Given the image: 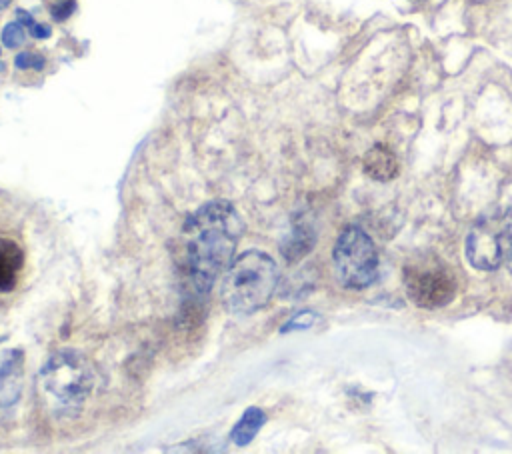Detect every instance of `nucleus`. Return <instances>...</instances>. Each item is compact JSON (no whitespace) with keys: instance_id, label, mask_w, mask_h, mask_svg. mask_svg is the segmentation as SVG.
I'll return each mask as SVG.
<instances>
[{"instance_id":"1","label":"nucleus","mask_w":512,"mask_h":454,"mask_svg":"<svg viewBox=\"0 0 512 454\" xmlns=\"http://www.w3.org/2000/svg\"><path fill=\"white\" fill-rule=\"evenodd\" d=\"M242 234V220L226 200L206 202L182 226V268L188 290L204 296L228 270Z\"/></svg>"},{"instance_id":"2","label":"nucleus","mask_w":512,"mask_h":454,"mask_svg":"<svg viewBox=\"0 0 512 454\" xmlns=\"http://www.w3.org/2000/svg\"><path fill=\"white\" fill-rule=\"evenodd\" d=\"M278 284V266L262 250H246L226 270L222 280V302L232 314H254Z\"/></svg>"},{"instance_id":"3","label":"nucleus","mask_w":512,"mask_h":454,"mask_svg":"<svg viewBox=\"0 0 512 454\" xmlns=\"http://www.w3.org/2000/svg\"><path fill=\"white\" fill-rule=\"evenodd\" d=\"M38 380L58 408L76 410L94 386V370L80 352L60 350L46 360Z\"/></svg>"},{"instance_id":"4","label":"nucleus","mask_w":512,"mask_h":454,"mask_svg":"<svg viewBox=\"0 0 512 454\" xmlns=\"http://www.w3.org/2000/svg\"><path fill=\"white\" fill-rule=\"evenodd\" d=\"M334 274L344 288L364 290L378 278V252L358 226H346L332 250Z\"/></svg>"},{"instance_id":"5","label":"nucleus","mask_w":512,"mask_h":454,"mask_svg":"<svg viewBox=\"0 0 512 454\" xmlns=\"http://www.w3.org/2000/svg\"><path fill=\"white\" fill-rule=\"evenodd\" d=\"M404 288L416 306L440 308L452 302L456 294V278L442 262L424 260L404 268Z\"/></svg>"},{"instance_id":"6","label":"nucleus","mask_w":512,"mask_h":454,"mask_svg":"<svg viewBox=\"0 0 512 454\" xmlns=\"http://www.w3.org/2000/svg\"><path fill=\"white\" fill-rule=\"evenodd\" d=\"M468 262L478 270H496L504 264L500 214L480 218L466 236Z\"/></svg>"},{"instance_id":"7","label":"nucleus","mask_w":512,"mask_h":454,"mask_svg":"<svg viewBox=\"0 0 512 454\" xmlns=\"http://www.w3.org/2000/svg\"><path fill=\"white\" fill-rule=\"evenodd\" d=\"M22 364V350H10L0 358V406H10L18 400L24 376Z\"/></svg>"},{"instance_id":"8","label":"nucleus","mask_w":512,"mask_h":454,"mask_svg":"<svg viewBox=\"0 0 512 454\" xmlns=\"http://www.w3.org/2000/svg\"><path fill=\"white\" fill-rule=\"evenodd\" d=\"M24 266L22 248L8 238H0V292L14 290Z\"/></svg>"},{"instance_id":"9","label":"nucleus","mask_w":512,"mask_h":454,"mask_svg":"<svg viewBox=\"0 0 512 454\" xmlns=\"http://www.w3.org/2000/svg\"><path fill=\"white\" fill-rule=\"evenodd\" d=\"M364 170L370 178L378 182H388L398 174V162L390 148L384 144H374L364 156Z\"/></svg>"},{"instance_id":"10","label":"nucleus","mask_w":512,"mask_h":454,"mask_svg":"<svg viewBox=\"0 0 512 454\" xmlns=\"http://www.w3.org/2000/svg\"><path fill=\"white\" fill-rule=\"evenodd\" d=\"M314 242H316L314 228L308 222L298 220V222H294L292 232L284 238L280 248L288 262H298L302 256H306L312 250Z\"/></svg>"},{"instance_id":"11","label":"nucleus","mask_w":512,"mask_h":454,"mask_svg":"<svg viewBox=\"0 0 512 454\" xmlns=\"http://www.w3.org/2000/svg\"><path fill=\"white\" fill-rule=\"evenodd\" d=\"M264 422H266L264 410H260V408H256V406L246 408L244 414L240 416V420L234 424V428H232V432H230L232 444H236V446H240V448H242V446H248V444L254 440V436L258 434V430L264 426Z\"/></svg>"},{"instance_id":"12","label":"nucleus","mask_w":512,"mask_h":454,"mask_svg":"<svg viewBox=\"0 0 512 454\" xmlns=\"http://www.w3.org/2000/svg\"><path fill=\"white\" fill-rule=\"evenodd\" d=\"M500 234H502L504 264L512 272V206L504 214H500Z\"/></svg>"},{"instance_id":"13","label":"nucleus","mask_w":512,"mask_h":454,"mask_svg":"<svg viewBox=\"0 0 512 454\" xmlns=\"http://www.w3.org/2000/svg\"><path fill=\"white\" fill-rule=\"evenodd\" d=\"M316 322H318V314H316V312H312V310H302V312L294 314V316L280 328V332L286 334V332H294V330H308V328H312Z\"/></svg>"},{"instance_id":"14","label":"nucleus","mask_w":512,"mask_h":454,"mask_svg":"<svg viewBox=\"0 0 512 454\" xmlns=\"http://www.w3.org/2000/svg\"><path fill=\"white\" fill-rule=\"evenodd\" d=\"M24 38H26V32H24V26L18 20L6 24L4 30H2V42L8 48H18L24 42Z\"/></svg>"},{"instance_id":"15","label":"nucleus","mask_w":512,"mask_h":454,"mask_svg":"<svg viewBox=\"0 0 512 454\" xmlns=\"http://www.w3.org/2000/svg\"><path fill=\"white\" fill-rule=\"evenodd\" d=\"M14 66L18 70H28V68H34V70H42L44 68V56L36 54V52H30V50H24L20 52L16 58H14Z\"/></svg>"},{"instance_id":"16","label":"nucleus","mask_w":512,"mask_h":454,"mask_svg":"<svg viewBox=\"0 0 512 454\" xmlns=\"http://www.w3.org/2000/svg\"><path fill=\"white\" fill-rule=\"evenodd\" d=\"M74 6H76L74 0H60V2H56V4L50 8V10H52V18L58 20V22L66 20V18L72 14Z\"/></svg>"},{"instance_id":"17","label":"nucleus","mask_w":512,"mask_h":454,"mask_svg":"<svg viewBox=\"0 0 512 454\" xmlns=\"http://www.w3.org/2000/svg\"><path fill=\"white\" fill-rule=\"evenodd\" d=\"M30 34H32L34 38H38V40H46V38H50L52 30H50V26H46V24H36V22H34V26L30 28Z\"/></svg>"},{"instance_id":"18","label":"nucleus","mask_w":512,"mask_h":454,"mask_svg":"<svg viewBox=\"0 0 512 454\" xmlns=\"http://www.w3.org/2000/svg\"><path fill=\"white\" fill-rule=\"evenodd\" d=\"M16 18H18V22L24 26V28H32L34 26V18L30 16V12H26V10H16Z\"/></svg>"},{"instance_id":"19","label":"nucleus","mask_w":512,"mask_h":454,"mask_svg":"<svg viewBox=\"0 0 512 454\" xmlns=\"http://www.w3.org/2000/svg\"><path fill=\"white\" fill-rule=\"evenodd\" d=\"M12 0H0V10H4Z\"/></svg>"},{"instance_id":"20","label":"nucleus","mask_w":512,"mask_h":454,"mask_svg":"<svg viewBox=\"0 0 512 454\" xmlns=\"http://www.w3.org/2000/svg\"><path fill=\"white\" fill-rule=\"evenodd\" d=\"M2 70H4V64H2V62H0V72H2Z\"/></svg>"}]
</instances>
